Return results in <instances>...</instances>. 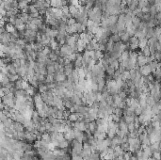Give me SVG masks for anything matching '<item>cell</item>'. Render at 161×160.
Instances as JSON below:
<instances>
[{
    "label": "cell",
    "mask_w": 161,
    "mask_h": 160,
    "mask_svg": "<svg viewBox=\"0 0 161 160\" xmlns=\"http://www.w3.org/2000/svg\"><path fill=\"white\" fill-rule=\"evenodd\" d=\"M55 82V77L53 75H46V84L47 83H52Z\"/></svg>",
    "instance_id": "42"
},
{
    "label": "cell",
    "mask_w": 161,
    "mask_h": 160,
    "mask_svg": "<svg viewBox=\"0 0 161 160\" xmlns=\"http://www.w3.org/2000/svg\"><path fill=\"white\" fill-rule=\"evenodd\" d=\"M125 154V151L122 150V148L121 146H116L114 148V155L116 156V158L120 157V156H122Z\"/></svg>",
    "instance_id": "15"
},
{
    "label": "cell",
    "mask_w": 161,
    "mask_h": 160,
    "mask_svg": "<svg viewBox=\"0 0 161 160\" xmlns=\"http://www.w3.org/2000/svg\"><path fill=\"white\" fill-rule=\"evenodd\" d=\"M73 148L75 149L76 152H77V154L79 155H80L81 152H82V150H83V143L82 142H79L77 141L76 140H74L73 141Z\"/></svg>",
    "instance_id": "4"
},
{
    "label": "cell",
    "mask_w": 161,
    "mask_h": 160,
    "mask_svg": "<svg viewBox=\"0 0 161 160\" xmlns=\"http://www.w3.org/2000/svg\"><path fill=\"white\" fill-rule=\"evenodd\" d=\"M110 116H111L112 120H113V121H114L115 122H118V123H119L120 121H122V119H121V117L117 116V115H116V114H111V115H110Z\"/></svg>",
    "instance_id": "43"
},
{
    "label": "cell",
    "mask_w": 161,
    "mask_h": 160,
    "mask_svg": "<svg viewBox=\"0 0 161 160\" xmlns=\"http://www.w3.org/2000/svg\"><path fill=\"white\" fill-rule=\"evenodd\" d=\"M9 78H10V81L11 82H16L17 80L20 79V76L18 75H11V74H9L8 75Z\"/></svg>",
    "instance_id": "33"
},
{
    "label": "cell",
    "mask_w": 161,
    "mask_h": 160,
    "mask_svg": "<svg viewBox=\"0 0 161 160\" xmlns=\"http://www.w3.org/2000/svg\"><path fill=\"white\" fill-rule=\"evenodd\" d=\"M104 57V54H103V52L100 51V50H97V51H95V55H94V60H101Z\"/></svg>",
    "instance_id": "26"
},
{
    "label": "cell",
    "mask_w": 161,
    "mask_h": 160,
    "mask_svg": "<svg viewBox=\"0 0 161 160\" xmlns=\"http://www.w3.org/2000/svg\"><path fill=\"white\" fill-rule=\"evenodd\" d=\"M15 88L17 90H23V79L20 78L15 82Z\"/></svg>",
    "instance_id": "34"
},
{
    "label": "cell",
    "mask_w": 161,
    "mask_h": 160,
    "mask_svg": "<svg viewBox=\"0 0 161 160\" xmlns=\"http://www.w3.org/2000/svg\"><path fill=\"white\" fill-rule=\"evenodd\" d=\"M12 63H13V65H14V66L17 68V69L21 67V60H19V59H18V60H14L12 61Z\"/></svg>",
    "instance_id": "46"
},
{
    "label": "cell",
    "mask_w": 161,
    "mask_h": 160,
    "mask_svg": "<svg viewBox=\"0 0 161 160\" xmlns=\"http://www.w3.org/2000/svg\"><path fill=\"white\" fill-rule=\"evenodd\" d=\"M138 43H140V40L136 36L131 37L129 40V48L131 50H135L138 47Z\"/></svg>",
    "instance_id": "3"
},
{
    "label": "cell",
    "mask_w": 161,
    "mask_h": 160,
    "mask_svg": "<svg viewBox=\"0 0 161 160\" xmlns=\"http://www.w3.org/2000/svg\"><path fill=\"white\" fill-rule=\"evenodd\" d=\"M5 29H6V31H7V32H9V33H11V34L15 33V32H16V27H15V26H14L13 24L10 23V22L6 24Z\"/></svg>",
    "instance_id": "13"
},
{
    "label": "cell",
    "mask_w": 161,
    "mask_h": 160,
    "mask_svg": "<svg viewBox=\"0 0 161 160\" xmlns=\"http://www.w3.org/2000/svg\"><path fill=\"white\" fill-rule=\"evenodd\" d=\"M46 68H47V75H54L55 74H56V69H55L54 63H53V64H50V65H47Z\"/></svg>",
    "instance_id": "24"
},
{
    "label": "cell",
    "mask_w": 161,
    "mask_h": 160,
    "mask_svg": "<svg viewBox=\"0 0 161 160\" xmlns=\"http://www.w3.org/2000/svg\"><path fill=\"white\" fill-rule=\"evenodd\" d=\"M118 19H119V15H110L108 18L107 19V23H108L109 26H113V25H116L118 23ZM108 26V27H109Z\"/></svg>",
    "instance_id": "12"
},
{
    "label": "cell",
    "mask_w": 161,
    "mask_h": 160,
    "mask_svg": "<svg viewBox=\"0 0 161 160\" xmlns=\"http://www.w3.org/2000/svg\"><path fill=\"white\" fill-rule=\"evenodd\" d=\"M79 117H80V114L77 113V112H75V113H71L68 117V120L72 122H75L79 120Z\"/></svg>",
    "instance_id": "16"
},
{
    "label": "cell",
    "mask_w": 161,
    "mask_h": 160,
    "mask_svg": "<svg viewBox=\"0 0 161 160\" xmlns=\"http://www.w3.org/2000/svg\"><path fill=\"white\" fill-rule=\"evenodd\" d=\"M122 79L123 80V81H127V80L131 79V76H130V72L129 71H125L123 74H122Z\"/></svg>",
    "instance_id": "31"
},
{
    "label": "cell",
    "mask_w": 161,
    "mask_h": 160,
    "mask_svg": "<svg viewBox=\"0 0 161 160\" xmlns=\"http://www.w3.org/2000/svg\"><path fill=\"white\" fill-rule=\"evenodd\" d=\"M42 53H43L45 56H47V57H49V55L52 53V49L50 48L49 46H44V48L42 49Z\"/></svg>",
    "instance_id": "35"
},
{
    "label": "cell",
    "mask_w": 161,
    "mask_h": 160,
    "mask_svg": "<svg viewBox=\"0 0 161 160\" xmlns=\"http://www.w3.org/2000/svg\"><path fill=\"white\" fill-rule=\"evenodd\" d=\"M42 140H36V141L34 142V148H36V149H39L41 146H42Z\"/></svg>",
    "instance_id": "48"
},
{
    "label": "cell",
    "mask_w": 161,
    "mask_h": 160,
    "mask_svg": "<svg viewBox=\"0 0 161 160\" xmlns=\"http://www.w3.org/2000/svg\"><path fill=\"white\" fill-rule=\"evenodd\" d=\"M140 72L141 74V75H145V76H147V75H149L152 72V70H151V67L150 65H143V66H141L140 69Z\"/></svg>",
    "instance_id": "8"
},
{
    "label": "cell",
    "mask_w": 161,
    "mask_h": 160,
    "mask_svg": "<svg viewBox=\"0 0 161 160\" xmlns=\"http://www.w3.org/2000/svg\"><path fill=\"white\" fill-rule=\"evenodd\" d=\"M135 119H136V115H131V116H129V115H125V116L123 117V120H125V121L127 124L134 122V121H135Z\"/></svg>",
    "instance_id": "22"
},
{
    "label": "cell",
    "mask_w": 161,
    "mask_h": 160,
    "mask_svg": "<svg viewBox=\"0 0 161 160\" xmlns=\"http://www.w3.org/2000/svg\"><path fill=\"white\" fill-rule=\"evenodd\" d=\"M11 128H12L13 130H15L16 132H24L26 127H25V125H24L23 123H20L18 121H14V123H13V125L11 126Z\"/></svg>",
    "instance_id": "9"
},
{
    "label": "cell",
    "mask_w": 161,
    "mask_h": 160,
    "mask_svg": "<svg viewBox=\"0 0 161 160\" xmlns=\"http://www.w3.org/2000/svg\"><path fill=\"white\" fill-rule=\"evenodd\" d=\"M73 53H74V51H73L72 46L68 45L67 43H65V44H63V45L60 46V57H66L67 56L72 55Z\"/></svg>",
    "instance_id": "1"
},
{
    "label": "cell",
    "mask_w": 161,
    "mask_h": 160,
    "mask_svg": "<svg viewBox=\"0 0 161 160\" xmlns=\"http://www.w3.org/2000/svg\"><path fill=\"white\" fill-rule=\"evenodd\" d=\"M42 140H44L45 141L47 142H51V137H50V133H44V134H42Z\"/></svg>",
    "instance_id": "38"
},
{
    "label": "cell",
    "mask_w": 161,
    "mask_h": 160,
    "mask_svg": "<svg viewBox=\"0 0 161 160\" xmlns=\"http://www.w3.org/2000/svg\"><path fill=\"white\" fill-rule=\"evenodd\" d=\"M75 64H73V62L71 63V64L69 65H65L64 66V74L67 76H69V75L72 74V72H74V70H75Z\"/></svg>",
    "instance_id": "10"
},
{
    "label": "cell",
    "mask_w": 161,
    "mask_h": 160,
    "mask_svg": "<svg viewBox=\"0 0 161 160\" xmlns=\"http://www.w3.org/2000/svg\"><path fill=\"white\" fill-rule=\"evenodd\" d=\"M129 55H130V52L127 51V50H125V51L122 52V60H128V59H129Z\"/></svg>",
    "instance_id": "39"
},
{
    "label": "cell",
    "mask_w": 161,
    "mask_h": 160,
    "mask_svg": "<svg viewBox=\"0 0 161 160\" xmlns=\"http://www.w3.org/2000/svg\"><path fill=\"white\" fill-rule=\"evenodd\" d=\"M49 57V59L52 60V61L56 62L57 60V59H58V56H57V55H56V53H55L54 51H52V53L49 55V57Z\"/></svg>",
    "instance_id": "37"
},
{
    "label": "cell",
    "mask_w": 161,
    "mask_h": 160,
    "mask_svg": "<svg viewBox=\"0 0 161 160\" xmlns=\"http://www.w3.org/2000/svg\"><path fill=\"white\" fill-rule=\"evenodd\" d=\"M64 137H65V140H69V141L75 140V132H74V129L70 130V131H68V132H65V133H64Z\"/></svg>",
    "instance_id": "14"
},
{
    "label": "cell",
    "mask_w": 161,
    "mask_h": 160,
    "mask_svg": "<svg viewBox=\"0 0 161 160\" xmlns=\"http://www.w3.org/2000/svg\"><path fill=\"white\" fill-rule=\"evenodd\" d=\"M70 2H71V5L75 6L77 9L80 8V0H71Z\"/></svg>",
    "instance_id": "41"
},
{
    "label": "cell",
    "mask_w": 161,
    "mask_h": 160,
    "mask_svg": "<svg viewBox=\"0 0 161 160\" xmlns=\"http://www.w3.org/2000/svg\"><path fill=\"white\" fill-rule=\"evenodd\" d=\"M63 100V104H64V106H65V107L67 109H70V108H72L74 106H75V104L71 101V99H68V98H63L62 99Z\"/></svg>",
    "instance_id": "19"
},
{
    "label": "cell",
    "mask_w": 161,
    "mask_h": 160,
    "mask_svg": "<svg viewBox=\"0 0 161 160\" xmlns=\"http://www.w3.org/2000/svg\"><path fill=\"white\" fill-rule=\"evenodd\" d=\"M119 129L122 130V131H125V133H129L128 131V127H127V123L125 121V120H122V121L119 122Z\"/></svg>",
    "instance_id": "18"
},
{
    "label": "cell",
    "mask_w": 161,
    "mask_h": 160,
    "mask_svg": "<svg viewBox=\"0 0 161 160\" xmlns=\"http://www.w3.org/2000/svg\"><path fill=\"white\" fill-rule=\"evenodd\" d=\"M120 36H121V41H123V42H126V41H129L130 40V35L126 32V31H125V32H122V33H119Z\"/></svg>",
    "instance_id": "21"
},
{
    "label": "cell",
    "mask_w": 161,
    "mask_h": 160,
    "mask_svg": "<svg viewBox=\"0 0 161 160\" xmlns=\"http://www.w3.org/2000/svg\"><path fill=\"white\" fill-rule=\"evenodd\" d=\"M113 114H116L117 116L122 117V108H119V107H115L114 110H113Z\"/></svg>",
    "instance_id": "40"
},
{
    "label": "cell",
    "mask_w": 161,
    "mask_h": 160,
    "mask_svg": "<svg viewBox=\"0 0 161 160\" xmlns=\"http://www.w3.org/2000/svg\"><path fill=\"white\" fill-rule=\"evenodd\" d=\"M141 53H142L143 56H145V57H150L151 55V51H150V47L147 45L146 47H144L143 49H141Z\"/></svg>",
    "instance_id": "32"
},
{
    "label": "cell",
    "mask_w": 161,
    "mask_h": 160,
    "mask_svg": "<svg viewBox=\"0 0 161 160\" xmlns=\"http://www.w3.org/2000/svg\"><path fill=\"white\" fill-rule=\"evenodd\" d=\"M65 140L64 137V134L63 133H60V132H57V141H61V140Z\"/></svg>",
    "instance_id": "44"
},
{
    "label": "cell",
    "mask_w": 161,
    "mask_h": 160,
    "mask_svg": "<svg viewBox=\"0 0 161 160\" xmlns=\"http://www.w3.org/2000/svg\"><path fill=\"white\" fill-rule=\"evenodd\" d=\"M91 90H92V91H99L98 85H97L96 83H92V85H91Z\"/></svg>",
    "instance_id": "49"
},
{
    "label": "cell",
    "mask_w": 161,
    "mask_h": 160,
    "mask_svg": "<svg viewBox=\"0 0 161 160\" xmlns=\"http://www.w3.org/2000/svg\"><path fill=\"white\" fill-rule=\"evenodd\" d=\"M9 118L7 116H6L5 114L3 113V112H1V121H2V122H4V121H6V120H8Z\"/></svg>",
    "instance_id": "50"
},
{
    "label": "cell",
    "mask_w": 161,
    "mask_h": 160,
    "mask_svg": "<svg viewBox=\"0 0 161 160\" xmlns=\"http://www.w3.org/2000/svg\"><path fill=\"white\" fill-rule=\"evenodd\" d=\"M122 157H123V159L125 160H130L131 159V157H132V152H125V154H123V155H122Z\"/></svg>",
    "instance_id": "36"
},
{
    "label": "cell",
    "mask_w": 161,
    "mask_h": 160,
    "mask_svg": "<svg viewBox=\"0 0 161 160\" xmlns=\"http://www.w3.org/2000/svg\"><path fill=\"white\" fill-rule=\"evenodd\" d=\"M113 99H114V103H115V106H116V107H117L120 104H121L122 101H123L119 96V94H115V95H113Z\"/></svg>",
    "instance_id": "28"
},
{
    "label": "cell",
    "mask_w": 161,
    "mask_h": 160,
    "mask_svg": "<svg viewBox=\"0 0 161 160\" xmlns=\"http://www.w3.org/2000/svg\"><path fill=\"white\" fill-rule=\"evenodd\" d=\"M26 91H27V93H28V95H35L36 94V88L35 87H33V86L29 85V87L27 89H26Z\"/></svg>",
    "instance_id": "29"
},
{
    "label": "cell",
    "mask_w": 161,
    "mask_h": 160,
    "mask_svg": "<svg viewBox=\"0 0 161 160\" xmlns=\"http://www.w3.org/2000/svg\"><path fill=\"white\" fill-rule=\"evenodd\" d=\"M63 0H50V5L52 8H62Z\"/></svg>",
    "instance_id": "11"
},
{
    "label": "cell",
    "mask_w": 161,
    "mask_h": 160,
    "mask_svg": "<svg viewBox=\"0 0 161 160\" xmlns=\"http://www.w3.org/2000/svg\"><path fill=\"white\" fill-rule=\"evenodd\" d=\"M118 71H119L121 74H123V72L126 71V68L122 65V63H120V66H119V69H118Z\"/></svg>",
    "instance_id": "47"
},
{
    "label": "cell",
    "mask_w": 161,
    "mask_h": 160,
    "mask_svg": "<svg viewBox=\"0 0 161 160\" xmlns=\"http://www.w3.org/2000/svg\"><path fill=\"white\" fill-rule=\"evenodd\" d=\"M74 127L75 128H76V129L80 130L81 132H85L86 131V123L84 122V121H75V122H74Z\"/></svg>",
    "instance_id": "7"
},
{
    "label": "cell",
    "mask_w": 161,
    "mask_h": 160,
    "mask_svg": "<svg viewBox=\"0 0 161 160\" xmlns=\"http://www.w3.org/2000/svg\"><path fill=\"white\" fill-rule=\"evenodd\" d=\"M55 81L56 82H63L65 80H67V75H65L64 72H56L54 75Z\"/></svg>",
    "instance_id": "5"
},
{
    "label": "cell",
    "mask_w": 161,
    "mask_h": 160,
    "mask_svg": "<svg viewBox=\"0 0 161 160\" xmlns=\"http://www.w3.org/2000/svg\"><path fill=\"white\" fill-rule=\"evenodd\" d=\"M34 99V104H35V107H36L37 109H41L42 107V106H43V100H42V94L41 93H36L35 95H34L33 97Z\"/></svg>",
    "instance_id": "2"
},
{
    "label": "cell",
    "mask_w": 161,
    "mask_h": 160,
    "mask_svg": "<svg viewBox=\"0 0 161 160\" xmlns=\"http://www.w3.org/2000/svg\"><path fill=\"white\" fill-rule=\"evenodd\" d=\"M110 40H111L113 42H119L121 41V36H120L119 33H114V34H111V36H110Z\"/></svg>",
    "instance_id": "25"
},
{
    "label": "cell",
    "mask_w": 161,
    "mask_h": 160,
    "mask_svg": "<svg viewBox=\"0 0 161 160\" xmlns=\"http://www.w3.org/2000/svg\"><path fill=\"white\" fill-rule=\"evenodd\" d=\"M77 23L76 22V19L75 18H70V19H68V21H67V25L68 26H74V25H75V24Z\"/></svg>",
    "instance_id": "45"
},
{
    "label": "cell",
    "mask_w": 161,
    "mask_h": 160,
    "mask_svg": "<svg viewBox=\"0 0 161 160\" xmlns=\"http://www.w3.org/2000/svg\"><path fill=\"white\" fill-rule=\"evenodd\" d=\"M38 90H39V92L40 93H43V92H46L48 90L47 88V85L46 84H40L39 87H38Z\"/></svg>",
    "instance_id": "27"
},
{
    "label": "cell",
    "mask_w": 161,
    "mask_h": 160,
    "mask_svg": "<svg viewBox=\"0 0 161 160\" xmlns=\"http://www.w3.org/2000/svg\"><path fill=\"white\" fill-rule=\"evenodd\" d=\"M97 126H98V125H97L96 121H91V122L89 123V128L87 130H89L91 133H94V132L97 130Z\"/></svg>",
    "instance_id": "20"
},
{
    "label": "cell",
    "mask_w": 161,
    "mask_h": 160,
    "mask_svg": "<svg viewBox=\"0 0 161 160\" xmlns=\"http://www.w3.org/2000/svg\"><path fill=\"white\" fill-rule=\"evenodd\" d=\"M107 137V132H98L95 131L93 133V137L95 140H106Z\"/></svg>",
    "instance_id": "6"
},
{
    "label": "cell",
    "mask_w": 161,
    "mask_h": 160,
    "mask_svg": "<svg viewBox=\"0 0 161 160\" xmlns=\"http://www.w3.org/2000/svg\"><path fill=\"white\" fill-rule=\"evenodd\" d=\"M35 12H39V10L35 7V6L32 4V5H28V8H27V13H35Z\"/></svg>",
    "instance_id": "30"
},
{
    "label": "cell",
    "mask_w": 161,
    "mask_h": 160,
    "mask_svg": "<svg viewBox=\"0 0 161 160\" xmlns=\"http://www.w3.org/2000/svg\"><path fill=\"white\" fill-rule=\"evenodd\" d=\"M148 45V39L147 38H143V39L140 40V43H138V47L140 49H143L144 47Z\"/></svg>",
    "instance_id": "23"
},
{
    "label": "cell",
    "mask_w": 161,
    "mask_h": 160,
    "mask_svg": "<svg viewBox=\"0 0 161 160\" xmlns=\"http://www.w3.org/2000/svg\"><path fill=\"white\" fill-rule=\"evenodd\" d=\"M69 145H70V141H69V140H61V141H58L57 148H60V149H67Z\"/></svg>",
    "instance_id": "17"
}]
</instances>
